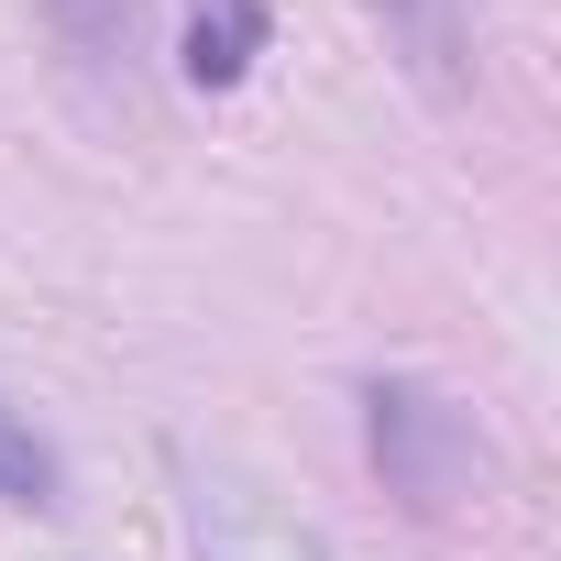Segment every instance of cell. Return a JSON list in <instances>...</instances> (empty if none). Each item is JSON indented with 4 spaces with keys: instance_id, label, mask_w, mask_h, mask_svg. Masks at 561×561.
<instances>
[{
    "instance_id": "6da1fadb",
    "label": "cell",
    "mask_w": 561,
    "mask_h": 561,
    "mask_svg": "<svg viewBox=\"0 0 561 561\" xmlns=\"http://www.w3.org/2000/svg\"><path fill=\"white\" fill-rule=\"evenodd\" d=\"M364 440H375V473H386V495L408 517H440V506H462L484 484V430L419 375L364 386Z\"/></svg>"
},
{
    "instance_id": "7a4b0ae2",
    "label": "cell",
    "mask_w": 561,
    "mask_h": 561,
    "mask_svg": "<svg viewBox=\"0 0 561 561\" xmlns=\"http://www.w3.org/2000/svg\"><path fill=\"white\" fill-rule=\"evenodd\" d=\"M45 23H56V45L78 56L89 89H111V100L144 89V0H45Z\"/></svg>"
},
{
    "instance_id": "3957f363",
    "label": "cell",
    "mask_w": 561,
    "mask_h": 561,
    "mask_svg": "<svg viewBox=\"0 0 561 561\" xmlns=\"http://www.w3.org/2000/svg\"><path fill=\"white\" fill-rule=\"evenodd\" d=\"M264 56V0H187V78L198 89H242Z\"/></svg>"
},
{
    "instance_id": "277c9868",
    "label": "cell",
    "mask_w": 561,
    "mask_h": 561,
    "mask_svg": "<svg viewBox=\"0 0 561 561\" xmlns=\"http://www.w3.org/2000/svg\"><path fill=\"white\" fill-rule=\"evenodd\" d=\"M364 12L419 67V89H462V0H364Z\"/></svg>"
},
{
    "instance_id": "5b68a950",
    "label": "cell",
    "mask_w": 561,
    "mask_h": 561,
    "mask_svg": "<svg viewBox=\"0 0 561 561\" xmlns=\"http://www.w3.org/2000/svg\"><path fill=\"white\" fill-rule=\"evenodd\" d=\"M67 495V473H56V440L0 397V506H56Z\"/></svg>"
},
{
    "instance_id": "8992f818",
    "label": "cell",
    "mask_w": 561,
    "mask_h": 561,
    "mask_svg": "<svg viewBox=\"0 0 561 561\" xmlns=\"http://www.w3.org/2000/svg\"><path fill=\"white\" fill-rule=\"evenodd\" d=\"M309 561H320V550H309Z\"/></svg>"
}]
</instances>
